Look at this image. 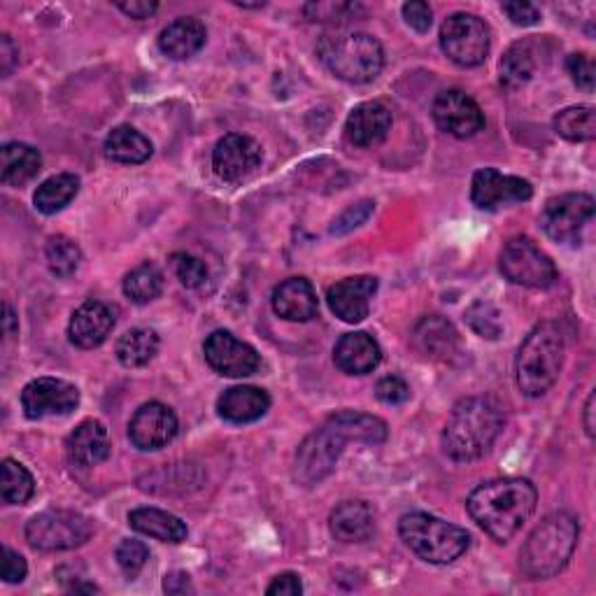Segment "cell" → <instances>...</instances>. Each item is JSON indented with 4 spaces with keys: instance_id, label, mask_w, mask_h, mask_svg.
Returning a JSON list of instances; mask_svg holds the SVG:
<instances>
[{
    "instance_id": "816d5d0a",
    "label": "cell",
    "mask_w": 596,
    "mask_h": 596,
    "mask_svg": "<svg viewBox=\"0 0 596 596\" xmlns=\"http://www.w3.org/2000/svg\"><path fill=\"white\" fill-rule=\"evenodd\" d=\"M164 589H166L168 594H187V592H191L189 575H187V573H182V571H175V573L166 575Z\"/></svg>"
},
{
    "instance_id": "3957f363",
    "label": "cell",
    "mask_w": 596,
    "mask_h": 596,
    "mask_svg": "<svg viewBox=\"0 0 596 596\" xmlns=\"http://www.w3.org/2000/svg\"><path fill=\"white\" fill-rule=\"evenodd\" d=\"M577 520L569 513H552L543 520L520 552V567L532 581H546L562 571L577 546Z\"/></svg>"
},
{
    "instance_id": "c3c4849f",
    "label": "cell",
    "mask_w": 596,
    "mask_h": 596,
    "mask_svg": "<svg viewBox=\"0 0 596 596\" xmlns=\"http://www.w3.org/2000/svg\"><path fill=\"white\" fill-rule=\"evenodd\" d=\"M503 12L515 26H534L540 20V10L532 3H505Z\"/></svg>"
},
{
    "instance_id": "60d3db41",
    "label": "cell",
    "mask_w": 596,
    "mask_h": 596,
    "mask_svg": "<svg viewBox=\"0 0 596 596\" xmlns=\"http://www.w3.org/2000/svg\"><path fill=\"white\" fill-rule=\"evenodd\" d=\"M147 559H150V550H147L145 543H140V540H124L117 548V564L131 577L143 571Z\"/></svg>"
},
{
    "instance_id": "8992f818",
    "label": "cell",
    "mask_w": 596,
    "mask_h": 596,
    "mask_svg": "<svg viewBox=\"0 0 596 596\" xmlns=\"http://www.w3.org/2000/svg\"><path fill=\"white\" fill-rule=\"evenodd\" d=\"M398 534L419 559L438 567L452 564L470 546V536L462 527L429 513L403 515L398 522Z\"/></svg>"
},
{
    "instance_id": "1f68e13d",
    "label": "cell",
    "mask_w": 596,
    "mask_h": 596,
    "mask_svg": "<svg viewBox=\"0 0 596 596\" xmlns=\"http://www.w3.org/2000/svg\"><path fill=\"white\" fill-rule=\"evenodd\" d=\"M80 191V178L70 172L55 175V178L45 180L38 191H35L33 203L40 210L43 215H57L65 205L73 203Z\"/></svg>"
},
{
    "instance_id": "e0dca14e",
    "label": "cell",
    "mask_w": 596,
    "mask_h": 596,
    "mask_svg": "<svg viewBox=\"0 0 596 596\" xmlns=\"http://www.w3.org/2000/svg\"><path fill=\"white\" fill-rule=\"evenodd\" d=\"M261 145L254 138L231 133L224 135L213 152V168L224 182H242L261 166Z\"/></svg>"
},
{
    "instance_id": "ee69618b",
    "label": "cell",
    "mask_w": 596,
    "mask_h": 596,
    "mask_svg": "<svg viewBox=\"0 0 596 596\" xmlns=\"http://www.w3.org/2000/svg\"><path fill=\"white\" fill-rule=\"evenodd\" d=\"M571 80L581 86L583 92H594V63L587 55H571L567 61Z\"/></svg>"
},
{
    "instance_id": "277c9868",
    "label": "cell",
    "mask_w": 596,
    "mask_h": 596,
    "mask_svg": "<svg viewBox=\"0 0 596 596\" xmlns=\"http://www.w3.org/2000/svg\"><path fill=\"white\" fill-rule=\"evenodd\" d=\"M564 336L557 324H538L517 353V388L524 396L538 398L552 390L564 366Z\"/></svg>"
},
{
    "instance_id": "ffe728a7",
    "label": "cell",
    "mask_w": 596,
    "mask_h": 596,
    "mask_svg": "<svg viewBox=\"0 0 596 596\" xmlns=\"http://www.w3.org/2000/svg\"><path fill=\"white\" fill-rule=\"evenodd\" d=\"M392 129V112L388 105L368 100L357 105L345 121V135L357 147H376Z\"/></svg>"
},
{
    "instance_id": "4316f807",
    "label": "cell",
    "mask_w": 596,
    "mask_h": 596,
    "mask_svg": "<svg viewBox=\"0 0 596 596\" xmlns=\"http://www.w3.org/2000/svg\"><path fill=\"white\" fill-rule=\"evenodd\" d=\"M415 345L422 349L427 357L450 359L460 349V336L448 320L433 314V318H425L417 324Z\"/></svg>"
},
{
    "instance_id": "7bdbcfd3",
    "label": "cell",
    "mask_w": 596,
    "mask_h": 596,
    "mask_svg": "<svg viewBox=\"0 0 596 596\" xmlns=\"http://www.w3.org/2000/svg\"><path fill=\"white\" fill-rule=\"evenodd\" d=\"M376 396L382 403H388V406H398V403H406L410 398V388L403 378L388 376L376 384Z\"/></svg>"
},
{
    "instance_id": "5b68a950",
    "label": "cell",
    "mask_w": 596,
    "mask_h": 596,
    "mask_svg": "<svg viewBox=\"0 0 596 596\" xmlns=\"http://www.w3.org/2000/svg\"><path fill=\"white\" fill-rule=\"evenodd\" d=\"M322 63L333 75L349 84H366L380 75L384 65L382 45L368 33L331 31L318 45Z\"/></svg>"
},
{
    "instance_id": "7c38bea8",
    "label": "cell",
    "mask_w": 596,
    "mask_h": 596,
    "mask_svg": "<svg viewBox=\"0 0 596 596\" xmlns=\"http://www.w3.org/2000/svg\"><path fill=\"white\" fill-rule=\"evenodd\" d=\"M80 406V390L59 378H38L22 392V408L28 419L70 415Z\"/></svg>"
},
{
    "instance_id": "d6986e66",
    "label": "cell",
    "mask_w": 596,
    "mask_h": 596,
    "mask_svg": "<svg viewBox=\"0 0 596 596\" xmlns=\"http://www.w3.org/2000/svg\"><path fill=\"white\" fill-rule=\"evenodd\" d=\"M115 329V310L108 303L86 301L70 318L68 336L82 349H94L108 341Z\"/></svg>"
},
{
    "instance_id": "f907efd6",
    "label": "cell",
    "mask_w": 596,
    "mask_h": 596,
    "mask_svg": "<svg viewBox=\"0 0 596 596\" xmlns=\"http://www.w3.org/2000/svg\"><path fill=\"white\" fill-rule=\"evenodd\" d=\"M117 8L129 14L131 20H147V16H152L156 10H159V5L156 3H147V0H131V3H117Z\"/></svg>"
},
{
    "instance_id": "ab89813d",
    "label": "cell",
    "mask_w": 596,
    "mask_h": 596,
    "mask_svg": "<svg viewBox=\"0 0 596 596\" xmlns=\"http://www.w3.org/2000/svg\"><path fill=\"white\" fill-rule=\"evenodd\" d=\"M170 264L175 275H178V279L187 289H199L207 283V266L199 257L187 254V252H175L170 257Z\"/></svg>"
},
{
    "instance_id": "836d02e7",
    "label": "cell",
    "mask_w": 596,
    "mask_h": 596,
    "mask_svg": "<svg viewBox=\"0 0 596 596\" xmlns=\"http://www.w3.org/2000/svg\"><path fill=\"white\" fill-rule=\"evenodd\" d=\"M536 47L534 43L524 40V43H515L511 49L505 51L501 59V84L508 86V90H517V86L527 84L534 73H536Z\"/></svg>"
},
{
    "instance_id": "7dc6e473",
    "label": "cell",
    "mask_w": 596,
    "mask_h": 596,
    "mask_svg": "<svg viewBox=\"0 0 596 596\" xmlns=\"http://www.w3.org/2000/svg\"><path fill=\"white\" fill-rule=\"evenodd\" d=\"M26 573H28L26 559L20 552L3 548V581L10 583V585L22 583L26 577Z\"/></svg>"
},
{
    "instance_id": "7402d4cb",
    "label": "cell",
    "mask_w": 596,
    "mask_h": 596,
    "mask_svg": "<svg viewBox=\"0 0 596 596\" xmlns=\"http://www.w3.org/2000/svg\"><path fill=\"white\" fill-rule=\"evenodd\" d=\"M273 310L287 322H310L320 310L318 294L306 277H289L275 287Z\"/></svg>"
},
{
    "instance_id": "6da1fadb",
    "label": "cell",
    "mask_w": 596,
    "mask_h": 596,
    "mask_svg": "<svg viewBox=\"0 0 596 596\" xmlns=\"http://www.w3.org/2000/svg\"><path fill=\"white\" fill-rule=\"evenodd\" d=\"M536 487L524 478H501L473 489L466 508L478 527L499 543L511 540L536 511Z\"/></svg>"
},
{
    "instance_id": "db71d44e",
    "label": "cell",
    "mask_w": 596,
    "mask_h": 596,
    "mask_svg": "<svg viewBox=\"0 0 596 596\" xmlns=\"http://www.w3.org/2000/svg\"><path fill=\"white\" fill-rule=\"evenodd\" d=\"M583 425L589 438H594V394H589L587 403H585V413H583Z\"/></svg>"
},
{
    "instance_id": "4dcf8cb0",
    "label": "cell",
    "mask_w": 596,
    "mask_h": 596,
    "mask_svg": "<svg viewBox=\"0 0 596 596\" xmlns=\"http://www.w3.org/2000/svg\"><path fill=\"white\" fill-rule=\"evenodd\" d=\"M0 156H3V164H0L3 182L10 187H22L31 182L43 168L40 152L26 143H8Z\"/></svg>"
},
{
    "instance_id": "8fae6325",
    "label": "cell",
    "mask_w": 596,
    "mask_h": 596,
    "mask_svg": "<svg viewBox=\"0 0 596 596\" xmlns=\"http://www.w3.org/2000/svg\"><path fill=\"white\" fill-rule=\"evenodd\" d=\"M592 217L594 199L589 194H562L543 207L540 226L557 242H577Z\"/></svg>"
},
{
    "instance_id": "52a82bcc",
    "label": "cell",
    "mask_w": 596,
    "mask_h": 596,
    "mask_svg": "<svg viewBox=\"0 0 596 596\" xmlns=\"http://www.w3.org/2000/svg\"><path fill=\"white\" fill-rule=\"evenodd\" d=\"M499 269L513 285L529 289H548L557 283L555 261L532 238H513L505 242L499 257Z\"/></svg>"
},
{
    "instance_id": "d4e9b609",
    "label": "cell",
    "mask_w": 596,
    "mask_h": 596,
    "mask_svg": "<svg viewBox=\"0 0 596 596\" xmlns=\"http://www.w3.org/2000/svg\"><path fill=\"white\" fill-rule=\"evenodd\" d=\"M207 38L205 26L194 20V16H180L172 24H168L159 35V49L166 57L182 61L199 55Z\"/></svg>"
},
{
    "instance_id": "f6af8a7d",
    "label": "cell",
    "mask_w": 596,
    "mask_h": 596,
    "mask_svg": "<svg viewBox=\"0 0 596 596\" xmlns=\"http://www.w3.org/2000/svg\"><path fill=\"white\" fill-rule=\"evenodd\" d=\"M403 20H406V24L410 28H415L417 33H427L433 22V12H431L429 3H422V0H413V3L403 5Z\"/></svg>"
},
{
    "instance_id": "484cf974",
    "label": "cell",
    "mask_w": 596,
    "mask_h": 596,
    "mask_svg": "<svg viewBox=\"0 0 596 596\" xmlns=\"http://www.w3.org/2000/svg\"><path fill=\"white\" fill-rule=\"evenodd\" d=\"M331 534L343 543L368 540L376 532L373 511L363 501H345L331 513Z\"/></svg>"
},
{
    "instance_id": "2e32d148",
    "label": "cell",
    "mask_w": 596,
    "mask_h": 596,
    "mask_svg": "<svg viewBox=\"0 0 596 596\" xmlns=\"http://www.w3.org/2000/svg\"><path fill=\"white\" fill-rule=\"evenodd\" d=\"M431 112L438 129L454 138H470L485 127V115L480 105L460 90L438 94Z\"/></svg>"
},
{
    "instance_id": "5bb4252c",
    "label": "cell",
    "mask_w": 596,
    "mask_h": 596,
    "mask_svg": "<svg viewBox=\"0 0 596 596\" xmlns=\"http://www.w3.org/2000/svg\"><path fill=\"white\" fill-rule=\"evenodd\" d=\"M534 196L527 180L517 175H503L497 168H482L473 175L470 201L480 210H501L513 203H524Z\"/></svg>"
},
{
    "instance_id": "74e56055",
    "label": "cell",
    "mask_w": 596,
    "mask_h": 596,
    "mask_svg": "<svg viewBox=\"0 0 596 596\" xmlns=\"http://www.w3.org/2000/svg\"><path fill=\"white\" fill-rule=\"evenodd\" d=\"M47 264H49V271L55 273L57 277H70L78 269H80V261H82V252L78 245L65 238V236H57L51 238L47 242Z\"/></svg>"
},
{
    "instance_id": "f35d334b",
    "label": "cell",
    "mask_w": 596,
    "mask_h": 596,
    "mask_svg": "<svg viewBox=\"0 0 596 596\" xmlns=\"http://www.w3.org/2000/svg\"><path fill=\"white\" fill-rule=\"evenodd\" d=\"M466 322L470 324L473 331L478 333V336L489 338V341H497L501 336V331H503L499 310L492 303H487V301L473 303L466 310Z\"/></svg>"
},
{
    "instance_id": "9a60e30c",
    "label": "cell",
    "mask_w": 596,
    "mask_h": 596,
    "mask_svg": "<svg viewBox=\"0 0 596 596\" xmlns=\"http://www.w3.org/2000/svg\"><path fill=\"white\" fill-rule=\"evenodd\" d=\"M178 429L180 425L175 413L168 406H164V403L152 401L145 403V406H140L131 417L129 438L138 450L152 452L166 448L172 438L178 436Z\"/></svg>"
},
{
    "instance_id": "d6a6232c",
    "label": "cell",
    "mask_w": 596,
    "mask_h": 596,
    "mask_svg": "<svg viewBox=\"0 0 596 596\" xmlns=\"http://www.w3.org/2000/svg\"><path fill=\"white\" fill-rule=\"evenodd\" d=\"M159 336L152 329H131L117 343V359L127 368H140L150 363L159 353Z\"/></svg>"
},
{
    "instance_id": "9c48e42d",
    "label": "cell",
    "mask_w": 596,
    "mask_h": 596,
    "mask_svg": "<svg viewBox=\"0 0 596 596\" xmlns=\"http://www.w3.org/2000/svg\"><path fill=\"white\" fill-rule=\"evenodd\" d=\"M345 445H347V438L326 419V425L314 433H310L301 443V448L296 450V460H294L296 482L310 487L331 476Z\"/></svg>"
},
{
    "instance_id": "cb8c5ba5",
    "label": "cell",
    "mask_w": 596,
    "mask_h": 596,
    "mask_svg": "<svg viewBox=\"0 0 596 596\" xmlns=\"http://www.w3.org/2000/svg\"><path fill=\"white\" fill-rule=\"evenodd\" d=\"M271 408V396L259 390L250 388V384H240V388L226 390L219 401L217 410L219 415L231 425H250L264 417Z\"/></svg>"
},
{
    "instance_id": "4fadbf2b",
    "label": "cell",
    "mask_w": 596,
    "mask_h": 596,
    "mask_svg": "<svg viewBox=\"0 0 596 596\" xmlns=\"http://www.w3.org/2000/svg\"><path fill=\"white\" fill-rule=\"evenodd\" d=\"M203 353L210 368L226 378H248L261 368V357L257 355V349L238 341L229 331H215L213 336H207Z\"/></svg>"
},
{
    "instance_id": "30bf717a",
    "label": "cell",
    "mask_w": 596,
    "mask_h": 596,
    "mask_svg": "<svg viewBox=\"0 0 596 596\" xmlns=\"http://www.w3.org/2000/svg\"><path fill=\"white\" fill-rule=\"evenodd\" d=\"M489 28L476 14L457 12L448 16L441 28V47L445 57L462 68L480 65L489 55Z\"/></svg>"
},
{
    "instance_id": "f1b7e54d",
    "label": "cell",
    "mask_w": 596,
    "mask_h": 596,
    "mask_svg": "<svg viewBox=\"0 0 596 596\" xmlns=\"http://www.w3.org/2000/svg\"><path fill=\"white\" fill-rule=\"evenodd\" d=\"M152 152L154 147L150 140L133 127H117L108 138H105V156L115 164L127 166L145 164Z\"/></svg>"
},
{
    "instance_id": "7a4b0ae2",
    "label": "cell",
    "mask_w": 596,
    "mask_h": 596,
    "mask_svg": "<svg viewBox=\"0 0 596 596\" xmlns=\"http://www.w3.org/2000/svg\"><path fill=\"white\" fill-rule=\"evenodd\" d=\"M503 431V415L489 398L470 396L454 406L443 429V450L454 462H476Z\"/></svg>"
},
{
    "instance_id": "83f0119b",
    "label": "cell",
    "mask_w": 596,
    "mask_h": 596,
    "mask_svg": "<svg viewBox=\"0 0 596 596\" xmlns=\"http://www.w3.org/2000/svg\"><path fill=\"white\" fill-rule=\"evenodd\" d=\"M129 524L138 532L162 543H182L187 538V524L159 508H135L129 515Z\"/></svg>"
},
{
    "instance_id": "44dd1931",
    "label": "cell",
    "mask_w": 596,
    "mask_h": 596,
    "mask_svg": "<svg viewBox=\"0 0 596 596\" xmlns=\"http://www.w3.org/2000/svg\"><path fill=\"white\" fill-rule=\"evenodd\" d=\"M110 433L98 419H84V422L68 436L65 452L73 466L94 468L110 457Z\"/></svg>"
},
{
    "instance_id": "ba28073f",
    "label": "cell",
    "mask_w": 596,
    "mask_h": 596,
    "mask_svg": "<svg viewBox=\"0 0 596 596\" xmlns=\"http://www.w3.org/2000/svg\"><path fill=\"white\" fill-rule=\"evenodd\" d=\"M92 522L75 511H45L26 524V538L35 550H75L90 540Z\"/></svg>"
},
{
    "instance_id": "ac0fdd59",
    "label": "cell",
    "mask_w": 596,
    "mask_h": 596,
    "mask_svg": "<svg viewBox=\"0 0 596 596\" xmlns=\"http://www.w3.org/2000/svg\"><path fill=\"white\" fill-rule=\"evenodd\" d=\"M378 291V279L371 275H357L341 279L326 291L331 312L343 322L359 324L371 312V298Z\"/></svg>"
},
{
    "instance_id": "e575fe53",
    "label": "cell",
    "mask_w": 596,
    "mask_h": 596,
    "mask_svg": "<svg viewBox=\"0 0 596 596\" xmlns=\"http://www.w3.org/2000/svg\"><path fill=\"white\" fill-rule=\"evenodd\" d=\"M555 131L569 143H589L596 135V117L592 105H575L555 117Z\"/></svg>"
},
{
    "instance_id": "d590c367",
    "label": "cell",
    "mask_w": 596,
    "mask_h": 596,
    "mask_svg": "<svg viewBox=\"0 0 596 596\" xmlns=\"http://www.w3.org/2000/svg\"><path fill=\"white\" fill-rule=\"evenodd\" d=\"M162 291H164V273L152 264L138 266L124 277V294L138 306L154 301V298L162 296Z\"/></svg>"
},
{
    "instance_id": "603a6c76",
    "label": "cell",
    "mask_w": 596,
    "mask_h": 596,
    "mask_svg": "<svg viewBox=\"0 0 596 596\" xmlns=\"http://www.w3.org/2000/svg\"><path fill=\"white\" fill-rule=\"evenodd\" d=\"M336 366L347 376H366L378 368L382 361V349L373 336L363 331L347 333L333 349Z\"/></svg>"
},
{
    "instance_id": "b9f144b4",
    "label": "cell",
    "mask_w": 596,
    "mask_h": 596,
    "mask_svg": "<svg viewBox=\"0 0 596 596\" xmlns=\"http://www.w3.org/2000/svg\"><path fill=\"white\" fill-rule=\"evenodd\" d=\"M373 210H376V203H371V201H361L353 207H347L345 213L336 222H333L331 234H347V231L357 229V226H361L368 217L373 215Z\"/></svg>"
},
{
    "instance_id": "bcb514c9",
    "label": "cell",
    "mask_w": 596,
    "mask_h": 596,
    "mask_svg": "<svg viewBox=\"0 0 596 596\" xmlns=\"http://www.w3.org/2000/svg\"><path fill=\"white\" fill-rule=\"evenodd\" d=\"M357 10L359 5L349 3H312L306 8L310 20H349Z\"/></svg>"
},
{
    "instance_id": "f546056e",
    "label": "cell",
    "mask_w": 596,
    "mask_h": 596,
    "mask_svg": "<svg viewBox=\"0 0 596 596\" xmlns=\"http://www.w3.org/2000/svg\"><path fill=\"white\" fill-rule=\"evenodd\" d=\"M329 422L347 438V443L380 445L388 441V425H384L376 415L343 410L338 415L329 417Z\"/></svg>"
},
{
    "instance_id": "8d00e7d4",
    "label": "cell",
    "mask_w": 596,
    "mask_h": 596,
    "mask_svg": "<svg viewBox=\"0 0 596 596\" xmlns=\"http://www.w3.org/2000/svg\"><path fill=\"white\" fill-rule=\"evenodd\" d=\"M3 501L10 505L26 503L35 492V480L28 468L14 460L3 462Z\"/></svg>"
},
{
    "instance_id": "f5cc1de1",
    "label": "cell",
    "mask_w": 596,
    "mask_h": 596,
    "mask_svg": "<svg viewBox=\"0 0 596 596\" xmlns=\"http://www.w3.org/2000/svg\"><path fill=\"white\" fill-rule=\"evenodd\" d=\"M16 55H20V51H16V47L12 45L10 40V35H3V43H0V63H3V75L8 78L10 75V70L16 61Z\"/></svg>"
},
{
    "instance_id": "681fc988",
    "label": "cell",
    "mask_w": 596,
    "mask_h": 596,
    "mask_svg": "<svg viewBox=\"0 0 596 596\" xmlns=\"http://www.w3.org/2000/svg\"><path fill=\"white\" fill-rule=\"evenodd\" d=\"M303 592V585H301V577H298L296 573H283L277 575L275 581L269 585L266 594L275 596V594H285V596H296Z\"/></svg>"
}]
</instances>
